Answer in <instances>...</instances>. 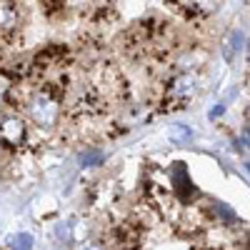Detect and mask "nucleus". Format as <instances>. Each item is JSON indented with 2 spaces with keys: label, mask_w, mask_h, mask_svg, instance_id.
Instances as JSON below:
<instances>
[{
  "label": "nucleus",
  "mask_w": 250,
  "mask_h": 250,
  "mask_svg": "<svg viewBox=\"0 0 250 250\" xmlns=\"http://www.w3.org/2000/svg\"><path fill=\"white\" fill-rule=\"evenodd\" d=\"M223 108H225V105H218V108H213V113H210V115H213V118H218V115L223 113Z\"/></svg>",
  "instance_id": "9"
},
{
  "label": "nucleus",
  "mask_w": 250,
  "mask_h": 250,
  "mask_svg": "<svg viewBox=\"0 0 250 250\" xmlns=\"http://www.w3.org/2000/svg\"><path fill=\"white\" fill-rule=\"evenodd\" d=\"M240 43H243V33L240 30H233L230 38H228V43H225V58L228 60L235 58V53L240 50Z\"/></svg>",
  "instance_id": "6"
},
{
  "label": "nucleus",
  "mask_w": 250,
  "mask_h": 250,
  "mask_svg": "<svg viewBox=\"0 0 250 250\" xmlns=\"http://www.w3.org/2000/svg\"><path fill=\"white\" fill-rule=\"evenodd\" d=\"M190 138H193V130L188 128V125H173L170 128V140L178 143V145H185Z\"/></svg>",
  "instance_id": "7"
},
{
  "label": "nucleus",
  "mask_w": 250,
  "mask_h": 250,
  "mask_svg": "<svg viewBox=\"0 0 250 250\" xmlns=\"http://www.w3.org/2000/svg\"><path fill=\"white\" fill-rule=\"evenodd\" d=\"M103 160H105V155H103L100 150H88V153H83V158H80V163L88 165V168H93V165H100Z\"/></svg>",
  "instance_id": "8"
},
{
  "label": "nucleus",
  "mask_w": 250,
  "mask_h": 250,
  "mask_svg": "<svg viewBox=\"0 0 250 250\" xmlns=\"http://www.w3.org/2000/svg\"><path fill=\"white\" fill-rule=\"evenodd\" d=\"M170 178H173V188H175V193L180 198V203L185 205H190L200 193L193 188L190 178H188V168H185V163H175L173 168H170Z\"/></svg>",
  "instance_id": "3"
},
{
  "label": "nucleus",
  "mask_w": 250,
  "mask_h": 250,
  "mask_svg": "<svg viewBox=\"0 0 250 250\" xmlns=\"http://www.w3.org/2000/svg\"><path fill=\"white\" fill-rule=\"evenodd\" d=\"M40 5H43V13L48 18H58V15L68 13V3H65V0H45V3H40Z\"/></svg>",
  "instance_id": "4"
},
{
  "label": "nucleus",
  "mask_w": 250,
  "mask_h": 250,
  "mask_svg": "<svg viewBox=\"0 0 250 250\" xmlns=\"http://www.w3.org/2000/svg\"><path fill=\"white\" fill-rule=\"evenodd\" d=\"M28 140V120L20 113H0V143L10 145V148H20Z\"/></svg>",
  "instance_id": "2"
},
{
  "label": "nucleus",
  "mask_w": 250,
  "mask_h": 250,
  "mask_svg": "<svg viewBox=\"0 0 250 250\" xmlns=\"http://www.w3.org/2000/svg\"><path fill=\"white\" fill-rule=\"evenodd\" d=\"M23 25V8L13 0H0V48H8Z\"/></svg>",
  "instance_id": "1"
},
{
  "label": "nucleus",
  "mask_w": 250,
  "mask_h": 250,
  "mask_svg": "<svg viewBox=\"0 0 250 250\" xmlns=\"http://www.w3.org/2000/svg\"><path fill=\"white\" fill-rule=\"evenodd\" d=\"M8 248H10V250H33V235L18 233V235L8 238Z\"/></svg>",
  "instance_id": "5"
}]
</instances>
